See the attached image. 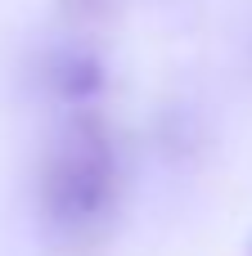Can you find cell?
Masks as SVG:
<instances>
[{"instance_id": "obj_2", "label": "cell", "mask_w": 252, "mask_h": 256, "mask_svg": "<svg viewBox=\"0 0 252 256\" xmlns=\"http://www.w3.org/2000/svg\"><path fill=\"white\" fill-rule=\"evenodd\" d=\"M113 4H117V0H63V9H68L72 18H104Z\"/></svg>"}, {"instance_id": "obj_1", "label": "cell", "mask_w": 252, "mask_h": 256, "mask_svg": "<svg viewBox=\"0 0 252 256\" xmlns=\"http://www.w3.org/2000/svg\"><path fill=\"white\" fill-rule=\"evenodd\" d=\"M36 220L63 256H99L122 220L126 166L108 117L68 108L36 153Z\"/></svg>"}]
</instances>
